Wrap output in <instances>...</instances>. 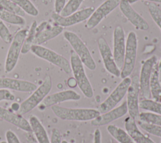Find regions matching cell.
<instances>
[{
	"mask_svg": "<svg viewBox=\"0 0 161 143\" xmlns=\"http://www.w3.org/2000/svg\"><path fill=\"white\" fill-rule=\"evenodd\" d=\"M51 109L57 117L64 120H92L101 114L99 111L95 109L67 108L58 105L52 106Z\"/></svg>",
	"mask_w": 161,
	"mask_h": 143,
	"instance_id": "6da1fadb",
	"label": "cell"
},
{
	"mask_svg": "<svg viewBox=\"0 0 161 143\" xmlns=\"http://www.w3.org/2000/svg\"><path fill=\"white\" fill-rule=\"evenodd\" d=\"M52 87V78L50 76L47 75L44 78L42 84L39 87H37L33 93L19 104V107L17 113L23 115L30 112L36 107H38L48 95Z\"/></svg>",
	"mask_w": 161,
	"mask_h": 143,
	"instance_id": "7a4b0ae2",
	"label": "cell"
},
{
	"mask_svg": "<svg viewBox=\"0 0 161 143\" xmlns=\"http://www.w3.org/2000/svg\"><path fill=\"white\" fill-rule=\"evenodd\" d=\"M70 60L71 70L79 89L86 98H92L94 95L92 87L86 75L83 63L73 50L71 51Z\"/></svg>",
	"mask_w": 161,
	"mask_h": 143,
	"instance_id": "3957f363",
	"label": "cell"
},
{
	"mask_svg": "<svg viewBox=\"0 0 161 143\" xmlns=\"http://www.w3.org/2000/svg\"><path fill=\"white\" fill-rule=\"evenodd\" d=\"M63 35L73 48V51L79 57L83 65L90 70H96V63L88 48L80 37L75 33L70 31H64Z\"/></svg>",
	"mask_w": 161,
	"mask_h": 143,
	"instance_id": "277c9868",
	"label": "cell"
},
{
	"mask_svg": "<svg viewBox=\"0 0 161 143\" xmlns=\"http://www.w3.org/2000/svg\"><path fill=\"white\" fill-rule=\"evenodd\" d=\"M138 49L137 36L135 31L128 33L126 39V46L123 65L121 69L120 77L123 79L129 77L133 72L136 60Z\"/></svg>",
	"mask_w": 161,
	"mask_h": 143,
	"instance_id": "5b68a950",
	"label": "cell"
},
{
	"mask_svg": "<svg viewBox=\"0 0 161 143\" xmlns=\"http://www.w3.org/2000/svg\"><path fill=\"white\" fill-rule=\"evenodd\" d=\"M28 30V29H20L16 33L13 38L5 60L4 70L6 73L13 71L16 66Z\"/></svg>",
	"mask_w": 161,
	"mask_h": 143,
	"instance_id": "8992f818",
	"label": "cell"
},
{
	"mask_svg": "<svg viewBox=\"0 0 161 143\" xmlns=\"http://www.w3.org/2000/svg\"><path fill=\"white\" fill-rule=\"evenodd\" d=\"M30 51L38 58L58 66L67 74L72 72L70 62L65 57L52 50L42 45H33L30 48Z\"/></svg>",
	"mask_w": 161,
	"mask_h": 143,
	"instance_id": "52a82bcc",
	"label": "cell"
},
{
	"mask_svg": "<svg viewBox=\"0 0 161 143\" xmlns=\"http://www.w3.org/2000/svg\"><path fill=\"white\" fill-rule=\"evenodd\" d=\"M131 80V79L129 77L122 79L109 95L99 105L97 110L101 114L108 112L116 107L118 103H119L126 95Z\"/></svg>",
	"mask_w": 161,
	"mask_h": 143,
	"instance_id": "ba28073f",
	"label": "cell"
},
{
	"mask_svg": "<svg viewBox=\"0 0 161 143\" xmlns=\"http://www.w3.org/2000/svg\"><path fill=\"white\" fill-rule=\"evenodd\" d=\"M131 79V83L126 94V102L129 116L135 120L138 121L140 113L139 108V77L138 75H134Z\"/></svg>",
	"mask_w": 161,
	"mask_h": 143,
	"instance_id": "9c48e42d",
	"label": "cell"
},
{
	"mask_svg": "<svg viewBox=\"0 0 161 143\" xmlns=\"http://www.w3.org/2000/svg\"><path fill=\"white\" fill-rule=\"evenodd\" d=\"M94 9L95 8L92 6L87 7L82 9L78 10L67 16H62L60 15V14L53 12L52 14L51 17L55 24L63 28L69 27L80 23L88 19Z\"/></svg>",
	"mask_w": 161,
	"mask_h": 143,
	"instance_id": "30bf717a",
	"label": "cell"
},
{
	"mask_svg": "<svg viewBox=\"0 0 161 143\" xmlns=\"http://www.w3.org/2000/svg\"><path fill=\"white\" fill-rule=\"evenodd\" d=\"M158 61L157 56L152 55L142 64L139 76L140 94L145 99L151 98L150 91V80L154 65Z\"/></svg>",
	"mask_w": 161,
	"mask_h": 143,
	"instance_id": "8fae6325",
	"label": "cell"
},
{
	"mask_svg": "<svg viewBox=\"0 0 161 143\" xmlns=\"http://www.w3.org/2000/svg\"><path fill=\"white\" fill-rule=\"evenodd\" d=\"M64 28L57 24H52L46 21L37 24L35 29V35L33 45L42 44L57 37L62 33Z\"/></svg>",
	"mask_w": 161,
	"mask_h": 143,
	"instance_id": "7c38bea8",
	"label": "cell"
},
{
	"mask_svg": "<svg viewBox=\"0 0 161 143\" xmlns=\"http://www.w3.org/2000/svg\"><path fill=\"white\" fill-rule=\"evenodd\" d=\"M121 0H106L98 6L87 21L86 27L91 29L97 26L108 14L119 6Z\"/></svg>",
	"mask_w": 161,
	"mask_h": 143,
	"instance_id": "4fadbf2b",
	"label": "cell"
},
{
	"mask_svg": "<svg viewBox=\"0 0 161 143\" xmlns=\"http://www.w3.org/2000/svg\"><path fill=\"white\" fill-rule=\"evenodd\" d=\"M97 46L106 70L114 77H120L121 70L116 65L113 52L104 38L97 39Z\"/></svg>",
	"mask_w": 161,
	"mask_h": 143,
	"instance_id": "5bb4252c",
	"label": "cell"
},
{
	"mask_svg": "<svg viewBox=\"0 0 161 143\" xmlns=\"http://www.w3.org/2000/svg\"><path fill=\"white\" fill-rule=\"evenodd\" d=\"M80 98V95L73 90L60 91L48 95L38 105V108L39 110H42L45 108L58 105L61 102L66 101H77L79 100Z\"/></svg>",
	"mask_w": 161,
	"mask_h": 143,
	"instance_id": "9a60e30c",
	"label": "cell"
},
{
	"mask_svg": "<svg viewBox=\"0 0 161 143\" xmlns=\"http://www.w3.org/2000/svg\"><path fill=\"white\" fill-rule=\"evenodd\" d=\"M126 46L125 31L121 26L117 25L113 31V54L118 67L121 70L124 61V55Z\"/></svg>",
	"mask_w": 161,
	"mask_h": 143,
	"instance_id": "2e32d148",
	"label": "cell"
},
{
	"mask_svg": "<svg viewBox=\"0 0 161 143\" xmlns=\"http://www.w3.org/2000/svg\"><path fill=\"white\" fill-rule=\"evenodd\" d=\"M119 8L122 14L136 29L147 31L149 29L147 21L133 8L128 0H121Z\"/></svg>",
	"mask_w": 161,
	"mask_h": 143,
	"instance_id": "e0dca14e",
	"label": "cell"
},
{
	"mask_svg": "<svg viewBox=\"0 0 161 143\" xmlns=\"http://www.w3.org/2000/svg\"><path fill=\"white\" fill-rule=\"evenodd\" d=\"M128 113V108L126 101H124L119 106L113 109L101 114L94 119L91 120V124L92 126L99 127L106 125L109 123L125 116Z\"/></svg>",
	"mask_w": 161,
	"mask_h": 143,
	"instance_id": "ac0fdd59",
	"label": "cell"
},
{
	"mask_svg": "<svg viewBox=\"0 0 161 143\" xmlns=\"http://www.w3.org/2000/svg\"><path fill=\"white\" fill-rule=\"evenodd\" d=\"M36 88V85L29 81L8 77L0 78V89L12 90L21 92H31Z\"/></svg>",
	"mask_w": 161,
	"mask_h": 143,
	"instance_id": "d6986e66",
	"label": "cell"
},
{
	"mask_svg": "<svg viewBox=\"0 0 161 143\" xmlns=\"http://www.w3.org/2000/svg\"><path fill=\"white\" fill-rule=\"evenodd\" d=\"M0 119L14 125L26 132H32L31 127L27 120L22 115L14 113L9 110L0 106Z\"/></svg>",
	"mask_w": 161,
	"mask_h": 143,
	"instance_id": "ffe728a7",
	"label": "cell"
},
{
	"mask_svg": "<svg viewBox=\"0 0 161 143\" xmlns=\"http://www.w3.org/2000/svg\"><path fill=\"white\" fill-rule=\"evenodd\" d=\"M136 121L128 116L125 119V128L126 132L136 143H155L150 138L145 135L138 129Z\"/></svg>",
	"mask_w": 161,
	"mask_h": 143,
	"instance_id": "44dd1931",
	"label": "cell"
},
{
	"mask_svg": "<svg viewBox=\"0 0 161 143\" xmlns=\"http://www.w3.org/2000/svg\"><path fill=\"white\" fill-rule=\"evenodd\" d=\"M28 121L38 143H50L47 132L38 118L32 115L30 117Z\"/></svg>",
	"mask_w": 161,
	"mask_h": 143,
	"instance_id": "7402d4cb",
	"label": "cell"
},
{
	"mask_svg": "<svg viewBox=\"0 0 161 143\" xmlns=\"http://www.w3.org/2000/svg\"><path fill=\"white\" fill-rule=\"evenodd\" d=\"M150 91L153 100L159 102L161 99V84L158 80L157 72V62L154 65L150 80Z\"/></svg>",
	"mask_w": 161,
	"mask_h": 143,
	"instance_id": "603a6c76",
	"label": "cell"
},
{
	"mask_svg": "<svg viewBox=\"0 0 161 143\" xmlns=\"http://www.w3.org/2000/svg\"><path fill=\"white\" fill-rule=\"evenodd\" d=\"M107 130L111 137L119 143H136L126 131L119 127L109 124L107 127Z\"/></svg>",
	"mask_w": 161,
	"mask_h": 143,
	"instance_id": "cb8c5ba5",
	"label": "cell"
},
{
	"mask_svg": "<svg viewBox=\"0 0 161 143\" xmlns=\"http://www.w3.org/2000/svg\"><path fill=\"white\" fill-rule=\"evenodd\" d=\"M0 19L14 25L23 26L26 24L25 18L9 11L0 8Z\"/></svg>",
	"mask_w": 161,
	"mask_h": 143,
	"instance_id": "d4e9b609",
	"label": "cell"
},
{
	"mask_svg": "<svg viewBox=\"0 0 161 143\" xmlns=\"http://www.w3.org/2000/svg\"><path fill=\"white\" fill-rule=\"evenodd\" d=\"M20 8L25 13L31 16H37L39 11L30 0H10Z\"/></svg>",
	"mask_w": 161,
	"mask_h": 143,
	"instance_id": "484cf974",
	"label": "cell"
},
{
	"mask_svg": "<svg viewBox=\"0 0 161 143\" xmlns=\"http://www.w3.org/2000/svg\"><path fill=\"white\" fill-rule=\"evenodd\" d=\"M139 108L150 112L161 115V103L152 99L143 98L139 102Z\"/></svg>",
	"mask_w": 161,
	"mask_h": 143,
	"instance_id": "4316f807",
	"label": "cell"
},
{
	"mask_svg": "<svg viewBox=\"0 0 161 143\" xmlns=\"http://www.w3.org/2000/svg\"><path fill=\"white\" fill-rule=\"evenodd\" d=\"M37 26V22L36 21H33L31 23V27L28 30V34L24 41L21 53L26 54L30 51V48L32 45H33V41L35 39V29Z\"/></svg>",
	"mask_w": 161,
	"mask_h": 143,
	"instance_id": "83f0119b",
	"label": "cell"
},
{
	"mask_svg": "<svg viewBox=\"0 0 161 143\" xmlns=\"http://www.w3.org/2000/svg\"><path fill=\"white\" fill-rule=\"evenodd\" d=\"M138 120L143 122L161 126V115L155 113L150 112H140Z\"/></svg>",
	"mask_w": 161,
	"mask_h": 143,
	"instance_id": "f1b7e54d",
	"label": "cell"
},
{
	"mask_svg": "<svg viewBox=\"0 0 161 143\" xmlns=\"http://www.w3.org/2000/svg\"><path fill=\"white\" fill-rule=\"evenodd\" d=\"M84 1V0H69L60 13V15L67 16L78 11V9Z\"/></svg>",
	"mask_w": 161,
	"mask_h": 143,
	"instance_id": "f546056e",
	"label": "cell"
},
{
	"mask_svg": "<svg viewBox=\"0 0 161 143\" xmlns=\"http://www.w3.org/2000/svg\"><path fill=\"white\" fill-rule=\"evenodd\" d=\"M147 7L151 18L161 31V9L155 3L150 2Z\"/></svg>",
	"mask_w": 161,
	"mask_h": 143,
	"instance_id": "4dcf8cb0",
	"label": "cell"
},
{
	"mask_svg": "<svg viewBox=\"0 0 161 143\" xmlns=\"http://www.w3.org/2000/svg\"><path fill=\"white\" fill-rule=\"evenodd\" d=\"M0 8L23 17L25 13L10 0H0Z\"/></svg>",
	"mask_w": 161,
	"mask_h": 143,
	"instance_id": "1f68e13d",
	"label": "cell"
},
{
	"mask_svg": "<svg viewBox=\"0 0 161 143\" xmlns=\"http://www.w3.org/2000/svg\"><path fill=\"white\" fill-rule=\"evenodd\" d=\"M139 126L145 132L161 137V126L155 125V124H148L145 122H143L141 121L138 120Z\"/></svg>",
	"mask_w": 161,
	"mask_h": 143,
	"instance_id": "d6a6232c",
	"label": "cell"
},
{
	"mask_svg": "<svg viewBox=\"0 0 161 143\" xmlns=\"http://www.w3.org/2000/svg\"><path fill=\"white\" fill-rule=\"evenodd\" d=\"M0 38L6 43H11L13 39L10 31L1 19H0Z\"/></svg>",
	"mask_w": 161,
	"mask_h": 143,
	"instance_id": "836d02e7",
	"label": "cell"
},
{
	"mask_svg": "<svg viewBox=\"0 0 161 143\" xmlns=\"http://www.w3.org/2000/svg\"><path fill=\"white\" fill-rule=\"evenodd\" d=\"M15 99L14 95L9 90L0 89V102L3 100L13 101Z\"/></svg>",
	"mask_w": 161,
	"mask_h": 143,
	"instance_id": "e575fe53",
	"label": "cell"
},
{
	"mask_svg": "<svg viewBox=\"0 0 161 143\" xmlns=\"http://www.w3.org/2000/svg\"><path fill=\"white\" fill-rule=\"evenodd\" d=\"M62 135L60 130L57 128H53L51 131L50 143H62Z\"/></svg>",
	"mask_w": 161,
	"mask_h": 143,
	"instance_id": "d590c367",
	"label": "cell"
},
{
	"mask_svg": "<svg viewBox=\"0 0 161 143\" xmlns=\"http://www.w3.org/2000/svg\"><path fill=\"white\" fill-rule=\"evenodd\" d=\"M7 143H21L16 134L11 130H8L5 134Z\"/></svg>",
	"mask_w": 161,
	"mask_h": 143,
	"instance_id": "8d00e7d4",
	"label": "cell"
},
{
	"mask_svg": "<svg viewBox=\"0 0 161 143\" xmlns=\"http://www.w3.org/2000/svg\"><path fill=\"white\" fill-rule=\"evenodd\" d=\"M66 4V0H55L54 9L56 13L60 14Z\"/></svg>",
	"mask_w": 161,
	"mask_h": 143,
	"instance_id": "74e56055",
	"label": "cell"
},
{
	"mask_svg": "<svg viewBox=\"0 0 161 143\" xmlns=\"http://www.w3.org/2000/svg\"><path fill=\"white\" fill-rule=\"evenodd\" d=\"M94 143H101V132L98 128L96 129L94 132Z\"/></svg>",
	"mask_w": 161,
	"mask_h": 143,
	"instance_id": "f35d334b",
	"label": "cell"
},
{
	"mask_svg": "<svg viewBox=\"0 0 161 143\" xmlns=\"http://www.w3.org/2000/svg\"><path fill=\"white\" fill-rule=\"evenodd\" d=\"M67 85L70 88H74L77 85V83L74 78L70 77L67 80Z\"/></svg>",
	"mask_w": 161,
	"mask_h": 143,
	"instance_id": "ab89813d",
	"label": "cell"
},
{
	"mask_svg": "<svg viewBox=\"0 0 161 143\" xmlns=\"http://www.w3.org/2000/svg\"><path fill=\"white\" fill-rule=\"evenodd\" d=\"M157 72H158V80L161 84V58L160 59L158 62L157 61Z\"/></svg>",
	"mask_w": 161,
	"mask_h": 143,
	"instance_id": "60d3db41",
	"label": "cell"
},
{
	"mask_svg": "<svg viewBox=\"0 0 161 143\" xmlns=\"http://www.w3.org/2000/svg\"><path fill=\"white\" fill-rule=\"evenodd\" d=\"M148 1L150 3H161V0H128V1L130 3V4H133L135 3L137 1Z\"/></svg>",
	"mask_w": 161,
	"mask_h": 143,
	"instance_id": "b9f144b4",
	"label": "cell"
},
{
	"mask_svg": "<svg viewBox=\"0 0 161 143\" xmlns=\"http://www.w3.org/2000/svg\"><path fill=\"white\" fill-rule=\"evenodd\" d=\"M62 143H69L67 140H62Z\"/></svg>",
	"mask_w": 161,
	"mask_h": 143,
	"instance_id": "7bdbcfd3",
	"label": "cell"
},
{
	"mask_svg": "<svg viewBox=\"0 0 161 143\" xmlns=\"http://www.w3.org/2000/svg\"><path fill=\"white\" fill-rule=\"evenodd\" d=\"M0 143H7V142H6V141H1V142H0Z\"/></svg>",
	"mask_w": 161,
	"mask_h": 143,
	"instance_id": "ee69618b",
	"label": "cell"
},
{
	"mask_svg": "<svg viewBox=\"0 0 161 143\" xmlns=\"http://www.w3.org/2000/svg\"><path fill=\"white\" fill-rule=\"evenodd\" d=\"M30 1H36V0H30Z\"/></svg>",
	"mask_w": 161,
	"mask_h": 143,
	"instance_id": "f6af8a7d",
	"label": "cell"
}]
</instances>
